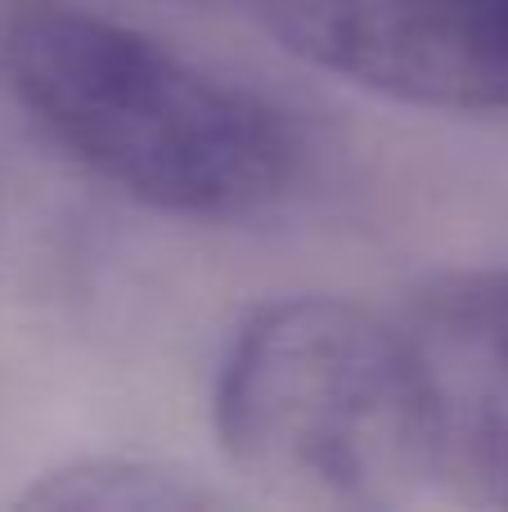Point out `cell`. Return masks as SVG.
Returning <instances> with one entry per match:
<instances>
[{
  "label": "cell",
  "instance_id": "cell-2",
  "mask_svg": "<svg viewBox=\"0 0 508 512\" xmlns=\"http://www.w3.org/2000/svg\"><path fill=\"white\" fill-rule=\"evenodd\" d=\"M212 427L225 459L288 504L365 512L437 490L401 324L347 297L252 310L216 369Z\"/></svg>",
  "mask_w": 508,
  "mask_h": 512
},
{
  "label": "cell",
  "instance_id": "cell-3",
  "mask_svg": "<svg viewBox=\"0 0 508 512\" xmlns=\"http://www.w3.org/2000/svg\"><path fill=\"white\" fill-rule=\"evenodd\" d=\"M311 68L437 113H508V0H257Z\"/></svg>",
  "mask_w": 508,
  "mask_h": 512
},
{
  "label": "cell",
  "instance_id": "cell-5",
  "mask_svg": "<svg viewBox=\"0 0 508 512\" xmlns=\"http://www.w3.org/2000/svg\"><path fill=\"white\" fill-rule=\"evenodd\" d=\"M23 508H95V512H194L230 504L225 490L207 486L185 468L131 454H95L50 468L23 490Z\"/></svg>",
  "mask_w": 508,
  "mask_h": 512
},
{
  "label": "cell",
  "instance_id": "cell-1",
  "mask_svg": "<svg viewBox=\"0 0 508 512\" xmlns=\"http://www.w3.org/2000/svg\"><path fill=\"white\" fill-rule=\"evenodd\" d=\"M0 81L77 167L180 221L261 216L302 171L279 104L95 9L14 5L0 23Z\"/></svg>",
  "mask_w": 508,
  "mask_h": 512
},
{
  "label": "cell",
  "instance_id": "cell-4",
  "mask_svg": "<svg viewBox=\"0 0 508 512\" xmlns=\"http://www.w3.org/2000/svg\"><path fill=\"white\" fill-rule=\"evenodd\" d=\"M432 486L508 512V265L428 279L401 310Z\"/></svg>",
  "mask_w": 508,
  "mask_h": 512
}]
</instances>
